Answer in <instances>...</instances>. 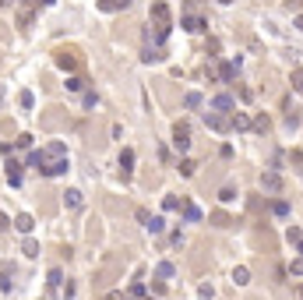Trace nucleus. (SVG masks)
I'll return each instance as SVG.
<instances>
[{"mask_svg": "<svg viewBox=\"0 0 303 300\" xmlns=\"http://www.w3.org/2000/svg\"><path fill=\"white\" fill-rule=\"evenodd\" d=\"M64 205H67V208H81V205H85V198H81L78 187H71V191L64 195Z\"/></svg>", "mask_w": 303, "mask_h": 300, "instance_id": "4468645a", "label": "nucleus"}, {"mask_svg": "<svg viewBox=\"0 0 303 300\" xmlns=\"http://www.w3.org/2000/svg\"><path fill=\"white\" fill-rule=\"evenodd\" d=\"M198 173V163L194 159H180V177H194Z\"/></svg>", "mask_w": 303, "mask_h": 300, "instance_id": "4be33fe9", "label": "nucleus"}, {"mask_svg": "<svg viewBox=\"0 0 303 300\" xmlns=\"http://www.w3.org/2000/svg\"><path fill=\"white\" fill-rule=\"evenodd\" d=\"M131 173H134V152H131V148H124V152H120V177L131 180Z\"/></svg>", "mask_w": 303, "mask_h": 300, "instance_id": "1a4fd4ad", "label": "nucleus"}, {"mask_svg": "<svg viewBox=\"0 0 303 300\" xmlns=\"http://www.w3.org/2000/svg\"><path fill=\"white\" fill-rule=\"evenodd\" d=\"M173 148H176V152H187V148H191V124H187V120H176V127H173Z\"/></svg>", "mask_w": 303, "mask_h": 300, "instance_id": "f03ea898", "label": "nucleus"}, {"mask_svg": "<svg viewBox=\"0 0 303 300\" xmlns=\"http://www.w3.org/2000/svg\"><path fill=\"white\" fill-rule=\"evenodd\" d=\"M145 230H148V233H162V230H166V219H162V215H152V222H148Z\"/></svg>", "mask_w": 303, "mask_h": 300, "instance_id": "b1692460", "label": "nucleus"}, {"mask_svg": "<svg viewBox=\"0 0 303 300\" xmlns=\"http://www.w3.org/2000/svg\"><path fill=\"white\" fill-rule=\"evenodd\" d=\"M212 106L219 109V113H229V109H233V96H215Z\"/></svg>", "mask_w": 303, "mask_h": 300, "instance_id": "2eb2a0df", "label": "nucleus"}, {"mask_svg": "<svg viewBox=\"0 0 303 300\" xmlns=\"http://www.w3.org/2000/svg\"><path fill=\"white\" fill-rule=\"evenodd\" d=\"M145 300H159V297H145Z\"/></svg>", "mask_w": 303, "mask_h": 300, "instance_id": "8fccbe9b", "label": "nucleus"}, {"mask_svg": "<svg viewBox=\"0 0 303 300\" xmlns=\"http://www.w3.org/2000/svg\"><path fill=\"white\" fill-rule=\"evenodd\" d=\"M219 201H222V205L236 201V191H233V187H222V191H219Z\"/></svg>", "mask_w": 303, "mask_h": 300, "instance_id": "c85d7f7f", "label": "nucleus"}, {"mask_svg": "<svg viewBox=\"0 0 303 300\" xmlns=\"http://www.w3.org/2000/svg\"><path fill=\"white\" fill-rule=\"evenodd\" d=\"M212 222H215V226H233V219L226 212H212Z\"/></svg>", "mask_w": 303, "mask_h": 300, "instance_id": "c756f323", "label": "nucleus"}, {"mask_svg": "<svg viewBox=\"0 0 303 300\" xmlns=\"http://www.w3.org/2000/svg\"><path fill=\"white\" fill-rule=\"evenodd\" d=\"M229 124H233V131H247V127H250V117H247V113H233Z\"/></svg>", "mask_w": 303, "mask_h": 300, "instance_id": "f3484780", "label": "nucleus"}, {"mask_svg": "<svg viewBox=\"0 0 303 300\" xmlns=\"http://www.w3.org/2000/svg\"><path fill=\"white\" fill-rule=\"evenodd\" d=\"M205 78H208V82H222V74H219L215 64H208V67H205Z\"/></svg>", "mask_w": 303, "mask_h": 300, "instance_id": "7c9ffc66", "label": "nucleus"}, {"mask_svg": "<svg viewBox=\"0 0 303 300\" xmlns=\"http://www.w3.org/2000/svg\"><path fill=\"white\" fill-rule=\"evenodd\" d=\"M205 53H208V57H212V60H215V57H219V53H222V43H219V39H215V35H212V39H208V46H205Z\"/></svg>", "mask_w": 303, "mask_h": 300, "instance_id": "a878e982", "label": "nucleus"}, {"mask_svg": "<svg viewBox=\"0 0 303 300\" xmlns=\"http://www.w3.org/2000/svg\"><path fill=\"white\" fill-rule=\"evenodd\" d=\"M219 4H233V0H219Z\"/></svg>", "mask_w": 303, "mask_h": 300, "instance_id": "09e8293b", "label": "nucleus"}, {"mask_svg": "<svg viewBox=\"0 0 303 300\" xmlns=\"http://www.w3.org/2000/svg\"><path fill=\"white\" fill-rule=\"evenodd\" d=\"M183 106H187V109H198V106H201V96H198V92H187V96H183Z\"/></svg>", "mask_w": 303, "mask_h": 300, "instance_id": "cd10ccee", "label": "nucleus"}, {"mask_svg": "<svg viewBox=\"0 0 303 300\" xmlns=\"http://www.w3.org/2000/svg\"><path fill=\"white\" fill-rule=\"evenodd\" d=\"M39 4H43V7H53V4H57V0H39Z\"/></svg>", "mask_w": 303, "mask_h": 300, "instance_id": "49530a36", "label": "nucleus"}, {"mask_svg": "<svg viewBox=\"0 0 303 300\" xmlns=\"http://www.w3.org/2000/svg\"><path fill=\"white\" fill-rule=\"evenodd\" d=\"M152 293L162 297V293H166V283H162V279H155V283H152Z\"/></svg>", "mask_w": 303, "mask_h": 300, "instance_id": "ea45409f", "label": "nucleus"}, {"mask_svg": "<svg viewBox=\"0 0 303 300\" xmlns=\"http://www.w3.org/2000/svg\"><path fill=\"white\" fill-rule=\"evenodd\" d=\"M180 212L187 215V222H198V219H201V208H198V205H191V201H183V208H180Z\"/></svg>", "mask_w": 303, "mask_h": 300, "instance_id": "6ab92c4d", "label": "nucleus"}, {"mask_svg": "<svg viewBox=\"0 0 303 300\" xmlns=\"http://www.w3.org/2000/svg\"><path fill=\"white\" fill-rule=\"evenodd\" d=\"M300 297H303V290H300Z\"/></svg>", "mask_w": 303, "mask_h": 300, "instance_id": "603ef678", "label": "nucleus"}, {"mask_svg": "<svg viewBox=\"0 0 303 300\" xmlns=\"http://www.w3.org/2000/svg\"><path fill=\"white\" fill-rule=\"evenodd\" d=\"M250 127H254L257 134H268V131H272V117H268V113H257V117H250Z\"/></svg>", "mask_w": 303, "mask_h": 300, "instance_id": "9d476101", "label": "nucleus"}, {"mask_svg": "<svg viewBox=\"0 0 303 300\" xmlns=\"http://www.w3.org/2000/svg\"><path fill=\"white\" fill-rule=\"evenodd\" d=\"M286 240H289V244H300V240H303V237H300V226H289V230H286Z\"/></svg>", "mask_w": 303, "mask_h": 300, "instance_id": "2f4dec72", "label": "nucleus"}, {"mask_svg": "<svg viewBox=\"0 0 303 300\" xmlns=\"http://www.w3.org/2000/svg\"><path fill=\"white\" fill-rule=\"evenodd\" d=\"M152 21H155V25H162V28H173V21H169V4L155 0V4H152Z\"/></svg>", "mask_w": 303, "mask_h": 300, "instance_id": "20e7f679", "label": "nucleus"}, {"mask_svg": "<svg viewBox=\"0 0 303 300\" xmlns=\"http://www.w3.org/2000/svg\"><path fill=\"white\" fill-rule=\"evenodd\" d=\"M261 187H264V191H282V177L275 170H264L261 173Z\"/></svg>", "mask_w": 303, "mask_h": 300, "instance_id": "0eeeda50", "label": "nucleus"}, {"mask_svg": "<svg viewBox=\"0 0 303 300\" xmlns=\"http://www.w3.org/2000/svg\"><path fill=\"white\" fill-rule=\"evenodd\" d=\"M25 163L28 166H39L43 177H60V173H67V148L60 141H53V145L39 148V152H28Z\"/></svg>", "mask_w": 303, "mask_h": 300, "instance_id": "f257e3e1", "label": "nucleus"}, {"mask_svg": "<svg viewBox=\"0 0 303 300\" xmlns=\"http://www.w3.org/2000/svg\"><path fill=\"white\" fill-rule=\"evenodd\" d=\"M14 145H18V148H32V134H18Z\"/></svg>", "mask_w": 303, "mask_h": 300, "instance_id": "58836bf2", "label": "nucleus"}, {"mask_svg": "<svg viewBox=\"0 0 303 300\" xmlns=\"http://www.w3.org/2000/svg\"><path fill=\"white\" fill-rule=\"evenodd\" d=\"M131 297H145V283H134L131 286Z\"/></svg>", "mask_w": 303, "mask_h": 300, "instance_id": "79ce46f5", "label": "nucleus"}, {"mask_svg": "<svg viewBox=\"0 0 303 300\" xmlns=\"http://www.w3.org/2000/svg\"><path fill=\"white\" fill-rule=\"evenodd\" d=\"M102 300H127V297H124V293H120V290H113V293H106V297H102Z\"/></svg>", "mask_w": 303, "mask_h": 300, "instance_id": "37998d69", "label": "nucleus"}, {"mask_svg": "<svg viewBox=\"0 0 303 300\" xmlns=\"http://www.w3.org/2000/svg\"><path fill=\"white\" fill-rule=\"evenodd\" d=\"M7 184H11V187L21 184V163H14L11 156H7Z\"/></svg>", "mask_w": 303, "mask_h": 300, "instance_id": "ddd939ff", "label": "nucleus"}, {"mask_svg": "<svg viewBox=\"0 0 303 300\" xmlns=\"http://www.w3.org/2000/svg\"><path fill=\"white\" fill-rule=\"evenodd\" d=\"M272 212H275V215H289V201H275Z\"/></svg>", "mask_w": 303, "mask_h": 300, "instance_id": "f704fd0d", "label": "nucleus"}, {"mask_svg": "<svg viewBox=\"0 0 303 300\" xmlns=\"http://www.w3.org/2000/svg\"><path fill=\"white\" fill-rule=\"evenodd\" d=\"M14 230H18V233H25V237H28V233H32V230H35V219H32V215H28V212H18V215H14Z\"/></svg>", "mask_w": 303, "mask_h": 300, "instance_id": "6e6552de", "label": "nucleus"}, {"mask_svg": "<svg viewBox=\"0 0 303 300\" xmlns=\"http://www.w3.org/2000/svg\"><path fill=\"white\" fill-rule=\"evenodd\" d=\"M296 28H300V32H303V14H300V18H296Z\"/></svg>", "mask_w": 303, "mask_h": 300, "instance_id": "de8ad7c7", "label": "nucleus"}, {"mask_svg": "<svg viewBox=\"0 0 303 300\" xmlns=\"http://www.w3.org/2000/svg\"><path fill=\"white\" fill-rule=\"evenodd\" d=\"M39 7V0H18V28L32 25V11Z\"/></svg>", "mask_w": 303, "mask_h": 300, "instance_id": "7ed1b4c3", "label": "nucleus"}, {"mask_svg": "<svg viewBox=\"0 0 303 300\" xmlns=\"http://www.w3.org/2000/svg\"><path fill=\"white\" fill-rule=\"evenodd\" d=\"M11 226H14V222H11V219H7L4 212H0V230H11Z\"/></svg>", "mask_w": 303, "mask_h": 300, "instance_id": "c03bdc74", "label": "nucleus"}, {"mask_svg": "<svg viewBox=\"0 0 303 300\" xmlns=\"http://www.w3.org/2000/svg\"><path fill=\"white\" fill-rule=\"evenodd\" d=\"M124 4H131V0H124Z\"/></svg>", "mask_w": 303, "mask_h": 300, "instance_id": "3c124183", "label": "nucleus"}, {"mask_svg": "<svg viewBox=\"0 0 303 300\" xmlns=\"http://www.w3.org/2000/svg\"><path fill=\"white\" fill-rule=\"evenodd\" d=\"M183 28H187V32H208V21L198 18V14H187V18H183Z\"/></svg>", "mask_w": 303, "mask_h": 300, "instance_id": "9b49d317", "label": "nucleus"}, {"mask_svg": "<svg viewBox=\"0 0 303 300\" xmlns=\"http://www.w3.org/2000/svg\"><path fill=\"white\" fill-rule=\"evenodd\" d=\"M289 272H293V276H303V254H300L296 261H289Z\"/></svg>", "mask_w": 303, "mask_h": 300, "instance_id": "72a5a7b5", "label": "nucleus"}, {"mask_svg": "<svg viewBox=\"0 0 303 300\" xmlns=\"http://www.w3.org/2000/svg\"><path fill=\"white\" fill-rule=\"evenodd\" d=\"M57 67L60 71H74L78 67V53L74 50H57Z\"/></svg>", "mask_w": 303, "mask_h": 300, "instance_id": "423d86ee", "label": "nucleus"}, {"mask_svg": "<svg viewBox=\"0 0 303 300\" xmlns=\"http://www.w3.org/2000/svg\"><path fill=\"white\" fill-rule=\"evenodd\" d=\"M99 7L102 11H124L127 4H124V0H99Z\"/></svg>", "mask_w": 303, "mask_h": 300, "instance_id": "393cba45", "label": "nucleus"}, {"mask_svg": "<svg viewBox=\"0 0 303 300\" xmlns=\"http://www.w3.org/2000/svg\"><path fill=\"white\" fill-rule=\"evenodd\" d=\"M141 60H145V64H155V60H162V46H145Z\"/></svg>", "mask_w": 303, "mask_h": 300, "instance_id": "dca6fc26", "label": "nucleus"}, {"mask_svg": "<svg viewBox=\"0 0 303 300\" xmlns=\"http://www.w3.org/2000/svg\"><path fill=\"white\" fill-rule=\"evenodd\" d=\"M81 89H85L81 78H67V92H81Z\"/></svg>", "mask_w": 303, "mask_h": 300, "instance_id": "473e14b6", "label": "nucleus"}, {"mask_svg": "<svg viewBox=\"0 0 303 300\" xmlns=\"http://www.w3.org/2000/svg\"><path fill=\"white\" fill-rule=\"evenodd\" d=\"M289 163H293V166H300V163H303V152H296V148H293V152H289Z\"/></svg>", "mask_w": 303, "mask_h": 300, "instance_id": "a19ab883", "label": "nucleus"}, {"mask_svg": "<svg viewBox=\"0 0 303 300\" xmlns=\"http://www.w3.org/2000/svg\"><path fill=\"white\" fill-rule=\"evenodd\" d=\"M183 201H187V198H176V195H169V198H162V208H166V212H176V208H183Z\"/></svg>", "mask_w": 303, "mask_h": 300, "instance_id": "412c9836", "label": "nucleus"}, {"mask_svg": "<svg viewBox=\"0 0 303 300\" xmlns=\"http://www.w3.org/2000/svg\"><path fill=\"white\" fill-rule=\"evenodd\" d=\"M0 99H4V96H0Z\"/></svg>", "mask_w": 303, "mask_h": 300, "instance_id": "864d4df0", "label": "nucleus"}, {"mask_svg": "<svg viewBox=\"0 0 303 300\" xmlns=\"http://www.w3.org/2000/svg\"><path fill=\"white\" fill-rule=\"evenodd\" d=\"M233 283H236V286L250 283V269H247V265H236V269H233Z\"/></svg>", "mask_w": 303, "mask_h": 300, "instance_id": "a211bd4d", "label": "nucleus"}, {"mask_svg": "<svg viewBox=\"0 0 303 300\" xmlns=\"http://www.w3.org/2000/svg\"><path fill=\"white\" fill-rule=\"evenodd\" d=\"M46 279H50V290H60V283H64V272H60V269H50V276H46Z\"/></svg>", "mask_w": 303, "mask_h": 300, "instance_id": "bb28decb", "label": "nucleus"}, {"mask_svg": "<svg viewBox=\"0 0 303 300\" xmlns=\"http://www.w3.org/2000/svg\"><path fill=\"white\" fill-rule=\"evenodd\" d=\"M205 124L212 127V131H233V124H229V117H222L219 109L215 113H205Z\"/></svg>", "mask_w": 303, "mask_h": 300, "instance_id": "39448f33", "label": "nucleus"}, {"mask_svg": "<svg viewBox=\"0 0 303 300\" xmlns=\"http://www.w3.org/2000/svg\"><path fill=\"white\" fill-rule=\"evenodd\" d=\"M289 85H293V92H303V67H293V74H289Z\"/></svg>", "mask_w": 303, "mask_h": 300, "instance_id": "aec40b11", "label": "nucleus"}, {"mask_svg": "<svg viewBox=\"0 0 303 300\" xmlns=\"http://www.w3.org/2000/svg\"><path fill=\"white\" fill-rule=\"evenodd\" d=\"M21 254H28V258H39V244H35L32 237H25V244H21Z\"/></svg>", "mask_w": 303, "mask_h": 300, "instance_id": "5701e85b", "label": "nucleus"}, {"mask_svg": "<svg viewBox=\"0 0 303 300\" xmlns=\"http://www.w3.org/2000/svg\"><path fill=\"white\" fill-rule=\"evenodd\" d=\"M11 4H18V0H0V7H11Z\"/></svg>", "mask_w": 303, "mask_h": 300, "instance_id": "a18cd8bd", "label": "nucleus"}, {"mask_svg": "<svg viewBox=\"0 0 303 300\" xmlns=\"http://www.w3.org/2000/svg\"><path fill=\"white\" fill-rule=\"evenodd\" d=\"M173 276V265H169V261H162V265H159V279H169Z\"/></svg>", "mask_w": 303, "mask_h": 300, "instance_id": "e433bc0d", "label": "nucleus"}, {"mask_svg": "<svg viewBox=\"0 0 303 300\" xmlns=\"http://www.w3.org/2000/svg\"><path fill=\"white\" fill-rule=\"evenodd\" d=\"M236 71H240V57H236V60H226V64L219 67V74H222V82H233V78H236Z\"/></svg>", "mask_w": 303, "mask_h": 300, "instance_id": "f8f14e48", "label": "nucleus"}, {"mask_svg": "<svg viewBox=\"0 0 303 300\" xmlns=\"http://www.w3.org/2000/svg\"><path fill=\"white\" fill-rule=\"evenodd\" d=\"M21 106L32 109V106H35V96H32V92H21Z\"/></svg>", "mask_w": 303, "mask_h": 300, "instance_id": "4c0bfd02", "label": "nucleus"}, {"mask_svg": "<svg viewBox=\"0 0 303 300\" xmlns=\"http://www.w3.org/2000/svg\"><path fill=\"white\" fill-rule=\"evenodd\" d=\"M138 222H141V226H148V222H152V212H148V208H138Z\"/></svg>", "mask_w": 303, "mask_h": 300, "instance_id": "c9c22d12", "label": "nucleus"}]
</instances>
